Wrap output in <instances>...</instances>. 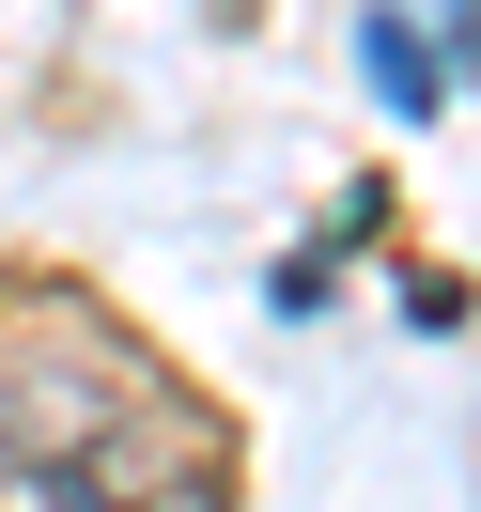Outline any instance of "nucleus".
<instances>
[{"label":"nucleus","instance_id":"f257e3e1","mask_svg":"<svg viewBox=\"0 0 481 512\" xmlns=\"http://www.w3.org/2000/svg\"><path fill=\"white\" fill-rule=\"evenodd\" d=\"M0 512H233V435L125 342L0 373Z\"/></svg>","mask_w":481,"mask_h":512}]
</instances>
